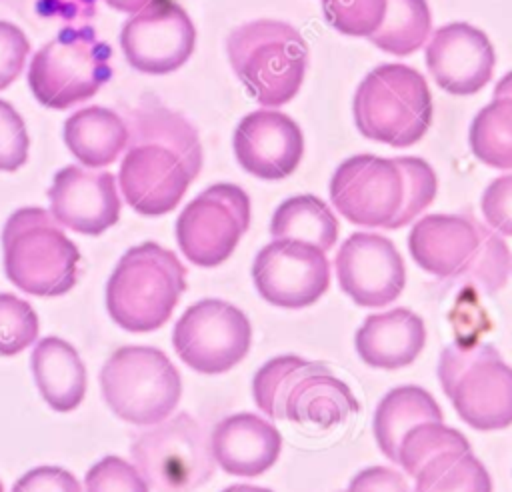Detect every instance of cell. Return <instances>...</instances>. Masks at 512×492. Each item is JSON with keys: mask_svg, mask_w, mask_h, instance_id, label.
Masks as SVG:
<instances>
[{"mask_svg": "<svg viewBox=\"0 0 512 492\" xmlns=\"http://www.w3.org/2000/svg\"><path fill=\"white\" fill-rule=\"evenodd\" d=\"M416 478L414 492H492V480L472 450H448L428 460Z\"/></svg>", "mask_w": 512, "mask_h": 492, "instance_id": "cell-27", "label": "cell"}, {"mask_svg": "<svg viewBox=\"0 0 512 492\" xmlns=\"http://www.w3.org/2000/svg\"><path fill=\"white\" fill-rule=\"evenodd\" d=\"M238 164L262 180L288 178L304 156V136L288 114L260 108L246 114L232 136Z\"/></svg>", "mask_w": 512, "mask_h": 492, "instance_id": "cell-16", "label": "cell"}, {"mask_svg": "<svg viewBox=\"0 0 512 492\" xmlns=\"http://www.w3.org/2000/svg\"><path fill=\"white\" fill-rule=\"evenodd\" d=\"M446 396L474 430L494 432L512 424V368L500 352L470 364Z\"/></svg>", "mask_w": 512, "mask_h": 492, "instance_id": "cell-18", "label": "cell"}, {"mask_svg": "<svg viewBox=\"0 0 512 492\" xmlns=\"http://www.w3.org/2000/svg\"><path fill=\"white\" fill-rule=\"evenodd\" d=\"M40 320L32 304L16 294L0 292V356H16L36 342Z\"/></svg>", "mask_w": 512, "mask_h": 492, "instance_id": "cell-33", "label": "cell"}, {"mask_svg": "<svg viewBox=\"0 0 512 492\" xmlns=\"http://www.w3.org/2000/svg\"><path fill=\"white\" fill-rule=\"evenodd\" d=\"M442 422V408L434 396L414 384L392 388L378 402L374 412V438L380 452L390 460L398 462V448L402 436L420 422Z\"/></svg>", "mask_w": 512, "mask_h": 492, "instance_id": "cell-25", "label": "cell"}, {"mask_svg": "<svg viewBox=\"0 0 512 492\" xmlns=\"http://www.w3.org/2000/svg\"><path fill=\"white\" fill-rule=\"evenodd\" d=\"M154 2L158 0H104V4H108L112 10L128 12V14H136Z\"/></svg>", "mask_w": 512, "mask_h": 492, "instance_id": "cell-43", "label": "cell"}, {"mask_svg": "<svg viewBox=\"0 0 512 492\" xmlns=\"http://www.w3.org/2000/svg\"><path fill=\"white\" fill-rule=\"evenodd\" d=\"M480 228V244L464 268V272L458 276L464 282H472L478 290L484 294H494L506 286V280L512 272V256L496 230L478 224Z\"/></svg>", "mask_w": 512, "mask_h": 492, "instance_id": "cell-32", "label": "cell"}, {"mask_svg": "<svg viewBox=\"0 0 512 492\" xmlns=\"http://www.w3.org/2000/svg\"><path fill=\"white\" fill-rule=\"evenodd\" d=\"M100 392L124 422L154 426L172 416L182 398V378L156 346H122L100 370Z\"/></svg>", "mask_w": 512, "mask_h": 492, "instance_id": "cell-6", "label": "cell"}, {"mask_svg": "<svg viewBox=\"0 0 512 492\" xmlns=\"http://www.w3.org/2000/svg\"><path fill=\"white\" fill-rule=\"evenodd\" d=\"M226 54L236 78L260 106H284L300 92L308 44L292 24L276 18L244 22L228 34Z\"/></svg>", "mask_w": 512, "mask_h": 492, "instance_id": "cell-2", "label": "cell"}, {"mask_svg": "<svg viewBox=\"0 0 512 492\" xmlns=\"http://www.w3.org/2000/svg\"><path fill=\"white\" fill-rule=\"evenodd\" d=\"M486 224L498 234L512 236V172L494 178L480 200Z\"/></svg>", "mask_w": 512, "mask_h": 492, "instance_id": "cell-38", "label": "cell"}, {"mask_svg": "<svg viewBox=\"0 0 512 492\" xmlns=\"http://www.w3.org/2000/svg\"><path fill=\"white\" fill-rule=\"evenodd\" d=\"M498 350L492 344H450L442 350L438 362V380L444 394L450 392L456 378L476 360L496 354Z\"/></svg>", "mask_w": 512, "mask_h": 492, "instance_id": "cell-40", "label": "cell"}, {"mask_svg": "<svg viewBox=\"0 0 512 492\" xmlns=\"http://www.w3.org/2000/svg\"><path fill=\"white\" fill-rule=\"evenodd\" d=\"M28 54V36L14 22L0 20V90H6L22 74Z\"/></svg>", "mask_w": 512, "mask_h": 492, "instance_id": "cell-39", "label": "cell"}, {"mask_svg": "<svg viewBox=\"0 0 512 492\" xmlns=\"http://www.w3.org/2000/svg\"><path fill=\"white\" fill-rule=\"evenodd\" d=\"M130 456L150 486L178 492L210 480V436L188 412L170 416L132 436Z\"/></svg>", "mask_w": 512, "mask_h": 492, "instance_id": "cell-8", "label": "cell"}, {"mask_svg": "<svg viewBox=\"0 0 512 492\" xmlns=\"http://www.w3.org/2000/svg\"><path fill=\"white\" fill-rule=\"evenodd\" d=\"M222 492H272V490L264 488V486H256V484H232V486L224 488Z\"/></svg>", "mask_w": 512, "mask_h": 492, "instance_id": "cell-45", "label": "cell"}, {"mask_svg": "<svg viewBox=\"0 0 512 492\" xmlns=\"http://www.w3.org/2000/svg\"><path fill=\"white\" fill-rule=\"evenodd\" d=\"M50 214L72 232L100 236L120 220L122 202L116 176L86 166L60 168L48 188Z\"/></svg>", "mask_w": 512, "mask_h": 492, "instance_id": "cell-15", "label": "cell"}, {"mask_svg": "<svg viewBox=\"0 0 512 492\" xmlns=\"http://www.w3.org/2000/svg\"><path fill=\"white\" fill-rule=\"evenodd\" d=\"M112 50L92 28H62L30 60L28 86L52 110L92 98L112 76Z\"/></svg>", "mask_w": 512, "mask_h": 492, "instance_id": "cell-7", "label": "cell"}, {"mask_svg": "<svg viewBox=\"0 0 512 492\" xmlns=\"http://www.w3.org/2000/svg\"><path fill=\"white\" fill-rule=\"evenodd\" d=\"M448 450H470V442L458 428L444 422H420L402 436L396 464L406 474L416 476L428 460Z\"/></svg>", "mask_w": 512, "mask_h": 492, "instance_id": "cell-31", "label": "cell"}, {"mask_svg": "<svg viewBox=\"0 0 512 492\" xmlns=\"http://www.w3.org/2000/svg\"><path fill=\"white\" fill-rule=\"evenodd\" d=\"M86 492H150L148 480L128 460L104 456L90 466L84 478Z\"/></svg>", "mask_w": 512, "mask_h": 492, "instance_id": "cell-36", "label": "cell"}, {"mask_svg": "<svg viewBox=\"0 0 512 492\" xmlns=\"http://www.w3.org/2000/svg\"><path fill=\"white\" fill-rule=\"evenodd\" d=\"M360 410L350 386L330 370L314 372L298 380L288 392L284 418L294 424L332 428Z\"/></svg>", "mask_w": 512, "mask_h": 492, "instance_id": "cell-24", "label": "cell"}, {"mask_svg": "<svg viewBox=\"0 0 512 492\" xmlns=\"http://www.w3.org/2000/svg\"><path fill=\"white\" fill-rule=\"evenodd\" d=\"M326 22L344 36H374L388 12V0H322Z\"/></svg>", "mask_w": 512, "mask_h": 492, "instance_id": "cell-34", "label": "cell"}, {"mask_svg": "<svg viewBox=\"0 0 512 492\" xmlns=\"http://www.w3.org/2000/svg\"><path fill=\"white\" fill-rule=\"evenodd\" d=\"M128 146L118 182L128 206L142 216L172 212L202 170L196 128L158 98H142L128 114Z\"/></svg>", "mask_w": 512, "mask_h": 492, "instance_id": "cell-1", "label": "cell"}, {"mask_svg": "<svg viewBox=\"0 0 512 492\" xmlns=\"http://www.w3.org/2000/svg\"><path fill=\"white\" fill-rule=\"evenodd\" d=\"M330 202L356 226L390 228L404 202V174L394 158L350 156L330 178Z\"/></svg>", "mask_w": 512, "mask_h": 492, "instance_id": "cell-11", "label": "cell"}, {"mask_svg": "<svg viewBox=\"0 0 512 492\" xmlns=\"http://www.w3.org/2000/svg\"><path fill=\"white\" fill-rule=\"evenodd\" d=\"M2 264L6 278L22 292L56 298L76 286L80 250L50 210L24 206L4 222Z\"/></svg>", "mask_w": 512, "mask_h": 492, "instance_id": "cell-4", "label": "cell"}, {"mask_svg": "<svg viewBox=\"0 0 512 492\" xmlns=\"http://www.w3.org/2000/svg\"><path fill=\"white\" fill-rule=\"evenodd\" d=\"M432 36V12L426 0H388L380 30L368 40L392 56H410Z\"/></svg>", "mask_w": 512, "mask_h": 492, "instance_id": "cell-28", "label": "cell"}, {"mask_svg": "<svg viewBox=\"0 0 512 492\" xmlns=\"http://www.w3.org/2000/svg\"><path fill=\"white\" fill-rule=\"evenodd\" d=\"M346 492H410L404 476L390 466H370L360 470Z\"/></svg>", "mask_w": 512, "mask_h": 492, "instance_id": "cell-42", "label": "cell"}, {"mask_svg": "<svg viewBox=\"0 0 512 492\" xmlns=\"http://www.w3.org/2000/svg\"><path fill=\"white\" fill-rule=\"evenodd\" d=\"M252 282L272 306L306 308L326 294L330 262L326 252L310 242L276 238L256 254Z\"/></svg>", "mask_w": 512, "mask_h": 492, "instance_id": "cell-12", "label": "cell"}, {"mask_svg": "<svg viewBox=\"0 0 512 492\" xmlns=\"http://www.w3.org/2000/svg\"><path fill=\"white\" fill-rule=\"evenodd\" d=\"M12 492H82L78 478L62 468L52 464H42L26 474H22L14 486Z\"/></svg>", "mask_w": 512, "mask_h": 492, "instance_id": "cell-41", "label": "cell"}, {"mask_svg": "<svg viewBox=\"0 0 512 492\" xmlns=\"http://www.w3.org/2000/svg\"><path fill=\"white\" fill-rule=\"evenodd\" d=\"M30 368L42 400L56 412L76 410L86 396V368L78 350L60 336L36 342Z\"/></svg>", "mask_w": 512, "mask_h": 492, "instance_id": "cell-22", "label": "cell"}, {"mask_svg": "<svg viewBox=\"0 0 512 492\" xmlns=\"http://www.w3.org/2000/svg\"><path fill=\"white\" fill-rule=\"evenodd\" d=\"M330 370L322 362H312L296 354L274 356L264 362L252 380V396L260 412L268 418H284V404L292 386L308 374Z\"/></svg>", "mask_w": 512, "mask_h": 492, "instance_id": "cell-30", "label": "cell"}, {"mask_svg": "<svg viewBox=\"0 0 512 492\" xmlns=\"http://www.w3.org/2000/svg\"><path fill=\"white\" fill-rule=\"evenodd\" d=\"M172 346L178 358L200 374H224L238 366L252 346V324L234 304L204 298L176 320Z\"/></svg>", "mask_w": 512, "mask_h": 492, "instance_id": "cell-9", "label": "cell"}, {"mask_svg": "<svg viewBox=\"0 0 512 492\" xmlns=\"http://www.w3.org/2000/svg\"><path fill=\"white\" fill-rule=\"evenodd\" d=\"M194 46V22L172 0H158L130 14L120 30V48L126 62L150 76H164L182 68L192 56Z\"/></svg>", "mask_w": 512, "mask_h": 492, "instance_id": "cell-13", "label": "cell"}, {"mask_svg": "<svg viewBox=\"0 0 512 492\" xmlns=\"http://www.w3.org/2000/svg\"><path fill=\"white\" fill-rule=\"evenodd\" d=\"M500 96H512V72L504 74L498 82L496 88L492 92V98H500Z\"/></svg>", "mask_w": 512, "mask_h": 492, "instance_id": "cell-44", "label": "cell"}, {"mask_svg": "<svg viewBox=\"0 0 512 492\" xmlns=\"http://www.w3.org/2000/svg\"><path fill=\"white\" fill-rule=\"evenodd\" d=\"M250 226V196L218 182L194 196L176 220V242L188 262L214 268L226 262Z\"/></svg>", "mask_w": 512, "mask_h": 492, "instance_id": "cell-10", "label": "cell"}, {"mask_svg": "<svg viewBox=\"0 0 512 492\" xmlns=\"http://www.w3.org/2000/svg\"><path fill=\"white\" fill-rule=\"evenodd\" d=\"M496 52L488 36L468 24L450 22L432 32L426 42V68L434 82L454 96L482 90L494 72Z\"/></svg>", "mask_w": 512, "mask_h": 492, "instance_id": "cell-17", "label": "cell"}, {"mask_svg": "<svg viewBox=\"0 0 512 492\" xmlns=\"http://www.w3.org/2000/svg\"><path fill=\"white\" fill-rule=\"evenodd\" d=\"M64 142L86 168H104L118 160L128 146L126 120L104 106H86L64 122Z\"/></svg>", "mask_w": 512, "mask_h": 492, "instance_id": "cell-23", "label": "cell"}, {"mask_svg": "<svg viewBox=\"0 0 512 492\" xmlns=\"http://www.w3.org/2000/svg\"><path fill=\"white\" fill-rule=\"evenodd\" d=\"M0 492H4V484H2V480H0Z\"/></svg>", "mask_w": 512, "mask_h": 492, "instance_id": "cell-46", "label": "cell"}, {"mask_svg": "<svg viewBox=\"0 0 512 492\" xmlns=\"http://www.w3.org/2000/svg\"><path fill=\"white\" fill-rule=\"evenodd\" d=\"M474 156L496 170H512V96L492 98L470 124Z\"/></svg>", "mask_w": 512, "mask_h": 492, "instance_id": "cell-29", "label": "cell"}, {"mask_svg": "<svg viewBox=\"0 0 512 492\" xmlns=\"http://www.w3.org/2000/svg\"><path fill=\"white\" fill-rule=\"evenodd\" d=\"M424 344V322L408 308L370 314L354 336V346L362 362L378 370L410 366L420 356Z\"/></svg>", "mask_w": 512, "mask_h": 492, "instance_id": "cell-21", "label": "cell"}, {"mask_svg": "<svg viewBox=\"0 0 512 492\" xmlns=\"http://www.w3.org/2000/svg\"><path fill=\"white\" fill-rule=\"evenodd\" d=\"M338 218L332 208L314 194L290 196L274 210L270 220L272 238H292L330 250L338 240Z\"/></svg>", "mask_w": 512, "mask_h": 492, "instance_id": "cell-26", "label": "cell"}, {"mask_svg": "<svg viewBox=\"0 0 512 492\" xmlns=\"http://www.w3.org/2000/svg\"><path fill=\"white\" fill-rule=\"evenodd\" d=\"M186 290V268L158 242L128 248L106 284V310L126 332L146 334L162 328Z\"/></svg>", "mask_w": 512, "mask_h": 492, "instance_id": "cell-3", "label": "cell"}, {"mask_svg": "<svg viewBox=\"0 0 512 492\" xmlns=\"http://www.w3.org/2000/svg\"><path fill=\"white\" fill-rule=\"evenodd\" d=\"M480 244L478 222L462 214H428L408 234L412 260L438 278H458Z\"/></svg>", "mask_w": 512, "mask_h": 492, "instance_id": "cell-20", "label": "cell"}, {"mask_svg": "<svg viewBox=\"0 0 512 492\" xmlns=\"http://www.w3.org/2000/svg\"><path fill=\"white\" fill-rule=\"evenodd\" d=\"M30 138L18 110L0 98V172H16L28 160Z\"/></svg>", "mask_w": 512, "mask_h": 492, "instance_id": "cell-37", "label": "cell"}, {"mask_svg": "<svg viewBox=\"0 0 512 492\" xmlns=\"http://www.w3.org/2000/svg\"><path fill=\"white\" fill-rule=\"evenodd\" d=\"M394 160L404 174V202L388 230H396L410 224L434 202L438 190L436 172L426 160L418 156H398Z\"/></svg>", "mask_w": 512, "mask_h": 492, "instance_id": "cell-35", "label": "cell"}, {"mask_svg": "<svg viewBox=\"0 0 512 492\" xmlns=\"http://www.w3.org/2000/svg\"><path fill=\"white\" fill-rule=\"evenodd\" d=\"M216 466L238 478H258L270 470L282 452L278 428L264 416L238 412L222 418L210 432Z\"/></svg>", "mask_w": 512, "mask_h": 492, "instance_id": "cell-19", "label": "cell"}, {"mask_svg": "<svg viewBox=\"0 0 512 492\" xmlns=\"http://www.w3.org/2000/svg\"><path fill=\"white\" fill-rule=\"evenodd\" d=\"M334 270L342 292L362 308L392 304L406 284L400 252L376 232L350 234L336 252Z\"/></svg>", "mask_w": 512, "mask_h": 492, "instance_id": "cell-14", "label": "cell"}, {"mask_svg": "<svg viewBox=\"0 0 512 492\" xmlns=\"http://www.w3.org/2000/svg\"><path fill=\"white\" fill-rule=\"evenodd\" d=\"M352 112L358 132L368 140L408 148L432 124V94L416 68L380 64L358 84Z\"/></svg>", "mask_w": 512, "mask_h": 492, "instance_id": "cell-5", "label": "cell"}]
</instances>
